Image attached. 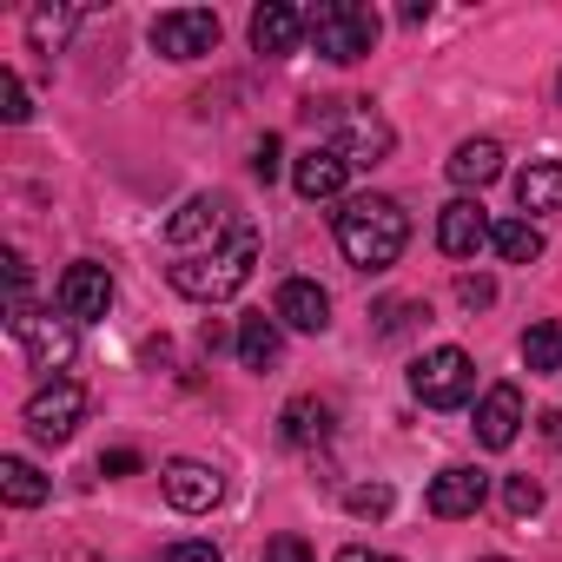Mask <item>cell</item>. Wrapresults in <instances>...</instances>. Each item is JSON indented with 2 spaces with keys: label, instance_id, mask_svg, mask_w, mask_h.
<instances>
[{
  "label": "cell",
  "instance_id": "25",
  "mask_svg": "<svg viewBox=\"0 0 562 562\" xmlns=\"http://www.w3.org/2000/svg\"><path fill=\"white\" fill-rule=\"evenodd\" d=\"M74 27H80V8H34V14H27V34H34L41 54H60Z\"/></svg>",
  "mask_w": 562,
  "mask_h": 562
},
{
  "label": "cell",
  "instance_id": "20",
  "mask_svg": "<svg viewBox=\"0 0 562 562\" xmlns=\"http://www.w3.org/2000/svg\"><path fill=\"white\" fill-rule=\"evenodd\" d=\"M450 179H457L463 192H483L490 179H503V146H496V139H463V146L450 153Z\"/></svg>",
  "mask_w": 562,
  "mask_h": 562
},
{
  "label": "cell",
  "instance_id": "23",
  "mask_svg": "<svg viewBox=\"0 0 562 562\" xmlns=\"http://www.w3.org/2000/svg\"><path fill=\"white\" fill-rule=\"evenodd\" d=\"M490 245H496L509 265H529V258H542V232H536V218H496Z\"/></svg>",
  "mask_w": 562,
  "mask_h": 562
},
{
  "label": "cell",
  "instance_id": "16",
  "mask_svg": "<svg viewBox=\"0 0 562 562\" xmlns=\"http://www.w3.org/2000/svg\"><path fill=\"white\" fill-rule=\"evenodd\" d=\"M299 41H305V14H299V8H285V0H265V8L251 14V47H258L265 60L292 54Z\"/></svg>",
  "mask_w": 562,
  "mask_h": 562
},
{
  "label": "cell",
  "instance_id": "36",
  "mask_svg": "<svg viewBox=\"0 0 562 562\" xmlns=\"http://www.w3.org/2000/svg\"><path fill=\"white\" fill-rule=\"evenodd\" d=\"M331 562H404V555H384V549H364V542H351V549H338Z\"/></svg>",
  "mask_w": 562,
  "mask_h": 562
},
{
  "label": "cell",
  "instance_id": "1",
  "mask_svg": "<svg viewBox=\"0 0 562 562\" xmlns=\"http://www.w3.org/2000/svg\"><path fill=\"white\" fill-rule=\"evenodd\" d=\"M411 245V212L391 192H358L338 205V251L351 258V271H391Z\"/></svg>",
  "mask_w": 562,
  "mask_h": 562
},
{
  "label": "cell",
  "instance_id": "32",
  "mask_svg": "<svg viewBox=\"0 0 562 562\" xmlns=\"http://www.w3.org/2000/svg\"><path fill=\"white\" fill-rule=\"evenodd\" d=\"M265 562H318V555H312L305 536H271V542H265Z\"/></svg>",
  "mask_w": 562,
  "mask_h": 562
},
{
  "label": "cell",
  "instance_id": "2",
  "mask_svg": "<svg viewBox=\"0 0 562 562\" xmlns=\"http://www.w3.org/2000/svg\"><path fill=\"white\" fill-rule=\"evenodd\" d=\"M251 265H258V232L238 225L225 245H212V251H199V258H179L166 278H172V292L192 299V305H225L232 292H245Z\"/></svg>",
  "mask_w": 562,
  "mask_h": 562
},
{
  "label": "cell",
  "instance_id": "11",
  "mask_svg": "<svg viewBox=\"0 0 562 562\" xmlns=\"http://www.w3.org/2000/svg\"><path fill=\"white\" fill-rule=\"evenodd\" d=\"M159 490H166V503H172V509H186V516H205V509H218V496H225V476H218L212 463H199V457H172V463L159 470Z\"/></svg>",
  "mask_w": 562,
  "mask_h": 562
},
{
  "label": "cell",
  "instance_id": "3",
  "mask_svg": "<svg viewBox=\"0 0 562 562\" xmlns=\"http://www.w3.org/2000/svg\"><path fill=\"white\" fill-rule=\"evenodd\" d=\"M305 120L331 133L325 146H331L345 166H384L391 146H397L391 120H384L371 100H305Z\"/></svg>",
  "mask_w": 562,
  "mask_h": 562
},
{
  "label": "cell",
  "instance_id": "6",
  "mask_svg": "<svg viewBox=\"0 0 562 562\" xmlns=\"http://www.w3.org/2000/svg\"><path fill=\"white\" fill-rule=\"evenodd\" d=\"M238 225H245V218H238V205H232L225 192H199V199H186V205L166 218V238H172L186 258H199V251L225 245Z\"/></svg>",
  "mask_w": 562,
  "mask_h": 562
},
{
  "label": "cell",
  "instance_id": "12",
  "mask_svg": "<svg viewBox=\"0 0 562 562\" xmlns=\"http://www.w3.org/2000/svg\"><path fill=\"white\" fill-rule=\"evenodd\" d=\"M483 496H490V476H483L476 463H450V470H437V476H430L424 509H430V516H443V522H457V516H476V509H483Z\"/></svg>",
  "mask_w": 562,
  "mask_h": 562
},
{
  "label": "cell",
  "instance_id": "31",
  "mask_svg": "<svg viewBox=\"0 0 562 562\" xmlns=\"http://www.w3.org/2000/svg\"><path fill=\"white\" fill-rule=\"evenodd\" d=\"M159 562H225V549H218V542H205V536H186V542H166V549H159Z\"/></svg>",
  "mask_w": 562,
  "mask_h": 562
},
{
  "label": "cell",
  "instance_id": "19",
  "mask_svg": "<svg viewBox=\"0 0 562 562\" xmlns=\"http://www.w3.org/2000/svg\"><path fill=\"white\" fill-rule=\"evenodd\" d=\"M516 205L536 218V212H562V159H529L516 172Z\"/></svg>",
  "mask_w": 562,
  "mask_h": 562
},
{
  "label": "cell",
  "instance_id": "18",
  "mask_svg": "<svg viewBox=\"0 0 562 562\" xmlns=\"http://www.w3.org/2000/svg\"><path fill=\"white\" fill-rule=\"evenodd\" d=\"M331 417H338V411H331L325 397H292L285 411H278V437H285L292 450H312V443L331 437Z\"/></svg>",
  "mask_w": 562,
  "mask_h": 562
},
{
  "label": "cell",
  "instance_id": "7",
  "mask_svg": "<svg viewBox=\"0 0 562 562\" xmlns=\"http://www.w3.org/2000/svg\"><path fill=\"white\" fill-rule=\"evenodd\" d=\"M80 417H87V391H80L74 378H47V384L27 397V430H34L41 443H67V437L80 430Z\"/></svg>",
  "mask_w": 562,
  "mask_h": 562
},
{
  "label": "cell",
  "instance_id": "38",
  "mask_svg": "<svg viewBox=\"0 0 562 562\" xmlns=\"http://www.w3.org/2000/svg\"><path fill=\"white\" fill-rule=\"evenodd\" d=\"M555 93H562V80H555Z\"/></svg>",
  "mask_w": 562,
  "mask_h": 562
},
{
  "label": "cell",
  "instance_id": "13",
  "mask_svg": "<svg viewBox=\"0 0 562 562\" xmlns=\"http://www.w3.org/2000/svg\"><path fill=\"white\" fill-rule=\"evenodd\" d=\"M271 318L285 325V331H325L331 325V292L318 285V278H285V285H278V299H271Z\"/></svg>",
  "mask_w": 562,
  "mask_h": 562
},
{
  "label": "cell",
  "instance_id": "8",
  "mask_svg": "<svg viewBox=\"0 0 562 562\" xmlns=\"http://www.w3.org/2000/svg\"><path fill=\"white\" fill-rule=\"evenodd\" d=\"M54 305H60V318H74V325L106 318V312H113V271L93 265V258L67 265V271H60V285H54Z\"/></svg>",
  "mask_w": 562,
  "mask_h": 562
},
{
  "label": "cell",
  "instance_id": "10",
  "mask_svg": "<svg viewBox=\"0 0 562 562\" xmlns=\"http://www.w3.org/2000/svg\"><path fill=\"white\" fill-rule=\"evenodd\" d=\"M153 47H159L166 60H199V54H212V47H218V14H212V8H172V14L153 21Z\"/></svg>",
  "mask_w": 562,
  "mask_h": 562
},
{
  "label": "cell",
  "instance_id": "24",
  "mask_svg": "<svg viewBox=\"0 0 562 562\" xmlns=\"http://www.w3.org/2000/svg\"><path fill=\"white\" fill-rule=\"evenodd\" d=\"M522 364L542 378V371H562V318H542L522 331Z\"/></svg>",
  "mask_w": 562,
  "mask_h": 562
},
{
  "label": "cell",
  "instance_id": "28",
  "mask_svg": "<svg viewBox=\"0 0 562 562\" xmlns=\"http://www.w3.org/2000/svg\"><path fill=\"white\" fill-rule=\"evenodd\" d=\"M503 509H509V516H536V509H542V483H536V476H509V483H503Z\"/></svg>",
  "mask_w": 562,
  "mask_h": 562
},
{
  "label": "cell",
  "instance_id": "9",
  "mask_svg": "<svg viewBox=\"0 0 562 562\" xmlns=\"http://www.w3.org/2000/svg\"><path fill=\"white\" fill-rule=\"evenodd\" d=\"M14 331V345L34 358V371H47V378H67V364H74V318H54V312H34V318H21V325H8Z\"/></svg>",
  "mask_w": 562,
  "mask_h": 562
},
{
  "label": "cell",
  "instance_id": "21",
  "mask_svg": "<svg viewBox=\"0 0 562 562\" xmlns=\"http://www.w3.org/2000/svg\"><path fill=\"white\" fill-rule=\"evenodd\" d=\"M278 351H285V325L278 318H238V364L245 371H271L278 364Z\"/></svg>",
  "mask_w": 562,
  "mask_h": 562
},
{
  "label": "cell",
  "instance_id": "22",
  "mask_svg": "<svg viewBox=\"0 0 562 562\" xmlns=\"http://www.w3.org/2000/svg\"><path fill=\"white\" fill-rule=\"evenodd\" d=\"M0 496H8L14 509H41L47 503V476L27 457H0Z\"/></svg>",
  "mask_w": 562,
  "mask_h": 562
},
{
  "label": "cell",
  "instance_id": "35",
  "mask_svg": "<svg viewBox=\"0 0 562 562\" xmlns=\"http://www.w3.org/2000/svg\"><path fill=\"white\" fill-rule=\"evenodd\" d=\"M139 470V450H106L100 457V476H133Z\"/></svg>",
  "mask_w": 562,
  "mask_h": 562
},
{
  "label": "cell",
  "instance_id": "29",
  "mask_svg": "<svg viewBox=\"0 0 562 562\" xmlns=\"http://www.w3.org/2000/svg\"><path fill=\"white\" fill-rule=\"evenodd\" d=\"M34 106H27V87H21V74L8 67V74H0V120H8V126H21Z\"/></svg>",
  "mask_w": 562,
  "mask_h": 562
},
{
  "label": "cell",
  "instance_id": "33",
  "mask_svg": "<svg viewBox=\"0 0 562 562\" xmlns=\"http://www.w3.org/2000/svg\"><path fill=\"white\" fill-rule=\"evenodd\" d=\"M457 299H463L470 312H483V305L496 299V278H483V271H476V278H457Z\"/></svg>",
  "mask_w": 562,
  "mask_h": 562
},
{
  "label": "cell",
  "instance_id": "37",
  "mask_svg": "<svg viewBox=\"0 0 562 562\" xmlns=\"http://www.w3.org/2000/svg\"><path fill=\"white\" fill-rule=\"evenodd\" d=\"M483 562H509V555H483Z\"/></svg>",
  "mask_w": 562,
  "mask_h": 562
},
{
  "label": "cell",
  "instance_id": "15",
  "mask_svg": "<svg viewBox=\"0 0 562 562\" xmlns=\"http://www.w3.org/2000/svg\"><path fill=\"white\" fill-rule=\"evenodd\" d=\"M522 430V391L516 384H490L483 404H476V443L483 450H509Z\"/></svg>",
  "mask_w": 562,
  "mask_h": 562
},
{
  "label": "cell",
  "instance_id": "26",
  "mask_svg": "<svg viewBox=\"0 0 562 562\" xmlns=\"http://www.w3.org/2000/svg\"><path fill=\"white\" fill-rule=\"evenodd\" d=\"M21 318H34V271L21 251H8V325H21Z\"/></svg>",
  "mask_w": 562,
  "mask_h": 562
},
{
  "label": "cell",
  "instance_id": "5",
  "mask_svg": "<svg viewBox=\"0 0 562 562\" xmlns=\"http://www.w3.org/2000/svg\"><path fill=\"white\" fill-rule=\"evenodd\" d=\"M411 391H417V404H430V411H463L470 391H476V364H470V351H457V345L424 351V358L411 364Z\"/></svg>",
  "mask_w": 562,
  "mask_h": 562
},
{
  "label": "cell",
  "instance_id": "27",
  "mask_svg": "<svg viewBox=\"0 0 562 562\" xmlns=\"http://www.w3.org/2000/svg\"><path fill=\"white\" fill-rule=\"evenodd\" d=\"M391 483H358V490H345V509L351 516H391Z\"/></svg>",
  "mask_w": 562,
  "mask_h": 562
},
{
  "label": "cell",
  "instance_id": "30",
  "mask_svg": "<svg viewBox=\"0 0 562 562\" xmlns=\"http://www.w3.org/2000/svg\"><path fill=\"white\" fill-rule=\"evenodd\" d=\"M411 318H430L424 305H411V299H391V305H378V338H397V331H411Z\"/></svg>",
  "mask_w": 562,
  "mask_h": 562
},
{
  "label": "cell",
  "instance_id": "17",
  "mask_svg": "<svg viewBox=\"0 0 562 562\" xmlns=\"http://www.w3.org/2000/svg\"><path fill=\"white\" fill-rule=\"evenodd\" d=\"M345 179H351V166H345L331 146H312V153H299V166H292L299 199H338V192H345Z\"/></svg>",
  "mask_w": 562,
  "mask_h": 562
},
{
  "label": "cell",
  "instance_id": "14",
  "mask_svg": "<svg viewBox=\"0 0 562 562\" xmlns=\"http://www.w3.org/2000/svg\"><path fill=\"white\" fill-rule=\"evenodd\" d=\"M490 212L476 205V199H450L443 212H437V245H443V258H476L483 245H490Z\"/></svg>",
  "mask_w": 562,
  "mask_h": 562
},
{
  "label": "cell",
  "instance_id": "4",
  "mask_svg": "<svg viewBox=\"0 0 562 562\" xmlns=\"http://www.w3.org/2000/svg\"><path fill=\"white\" fill-rule=\"evenodd\" d=\"M305 34L325 60L351 67L378 47V8H364V0H318V8L305 14Z\"/></svg>",
  "mask_w": 562,
  "mask_h": 562
},
{
  "label": "cell",
  "instance_id": "34",
  "mask_svg": "<svg viewBox=\"0 0 562 562\" xmlns=\"http://www.w3.org/2000/svg\"><path fill=\"white\" fill-rule=\"evenodd\" d=\"M278 159H285V146H278V139L265 133V139L251 146V172H258V179H278Z\"/></svg>",
  "mask_w": 562,
  "mask_h": 562
}]
</instances>
